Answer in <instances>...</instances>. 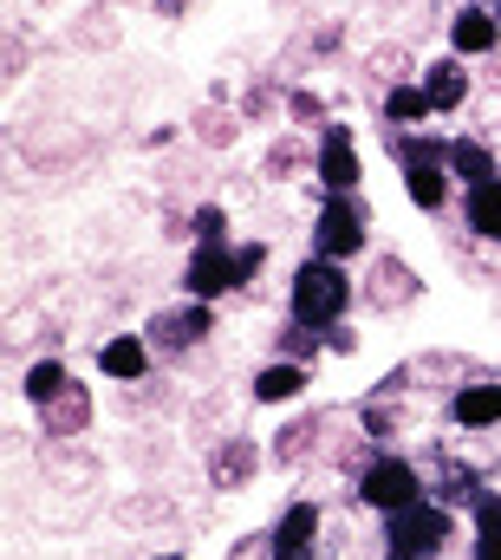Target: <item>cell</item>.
Returning <instances> with one entry per match:
<instances>
[{
  "mask_svg": "<svg viewBox=\"0 0 501 560\" xmlns=\"http://www.w3.org/2000/svg\"><path fill=\"white\" fill-rule=\"evenodd\" d=\"M469 522H476V535H482V541H501V489H482V495H476Z\"/></svg>",
  "mask_w": 501,
  "mask_h": 560,
  "instance_id": "7402d4cb",
  "label": "cell"
},
{
  "mask_svg": "<svg viewBox=\"0 0 501 560\" xmlns=\"http://www.w3.org/2000/svg\"><path fill=\"white\" fill-rule=\"evenodd\" d=\"M313 170H319V183L326 189H339V196H352L359 189V150H352V125H326L319 131V150H313Z\"/></svg>",
  "mask_w": 501,
  "mask_h": 560,
  "instance_id": "5b68a950",
  "label": "cell"
},
{
  "mask_svg": "<svg viewBox=\"0 0 501 560\" xmlns=\"http://www.w3.org/2000/svg\"><path fill=\"white\" fill-rule=\"evenodd\" d=\"M85 423H92V398H85V385H72L59 405H46V430H53V436H79Z\"/></svg>",
  "mask_w": 501,
  "mask_h": 560,
  "instance_id": "44dd1931",
  "label": "cell"
},
{
  "mask_svg": "<svg viewBox=\"0 0 501 560\" xmlns=\"http://www.w3.org/2000/svg\"><path fill=\"white\" fill-rule=\"evenodd\" d=\"M150 332H156V346L189 352V346H202V339L215 332V313H209V300H189L183 313H156V319H150Z\"/></svg>",
  "mask_w": 501,
  "mask_h": 560,
  "instance_id": "ba28073f",
  "label": "cell"
},
{
  "mask_svg": "<svg viewBox=\"0 0 501 560\" xmlns=\"http://www.w3.org/2000/svg\"><path fill=\"white\" fill-rule=\"evenodd\" d=\"M267 560H313V555H267Z\"/></svg>",
  "mask_w": 501,
  "mask_h": 560,
  "instance_id": "f1b7e54d",
  "label": "cell"
},
{
  "mask_svg": "<svg viewBox=\"0 0 501 560\" xmlns=\"http://www.w3.org/2000/svg\"><path fill=\"white\" fill-rule=\"evenodd\" d=\"M463 222H469V235L501 242V176H496V183H476V189H469V202H463Z\"/></svg>",
  "mask_w": 501,
  "mask_h": 560,
  "instance_id": "e0dca14e",
  "label": "cell"
},
{
  "mask_svg": "<svg viewBox=\"0 0 501 560\" xmlns=\"http://www.w3.org/2000/svg\"><path fill=\"white\" fill-rule=\"evenodd\" d=\"M450 509L443 502H410L397 515H384V560H436L450 548Z\"/></svg>",
  "mask_w": 501,
  "mask_h": 560,
  "instance_id": "7a4b0ae2",
  "label": "cell"
},
{
  "mask_svg": "<svg viewBox=\"0 0 501 560\" xmlns=\"http://www.w3.org/2000/svg\"><path fill=\"white\" fill-rule=\"evenodd\" d=\"M430 112H436V105H430L423 79H417V85H391V92H384V118H391V125H423Z\"/></svg>",
  "mask_w": 501,
  "mask_h": 560,
  "instance_id": "ffe728a7",
  "label": "cell"
},
{
  "mask_svg": "<svg viewBox=\"0 0 501 560\" xmlns=\"http://www.w3.org/2000/svg\"><path fill=\"white\" fill-rule=\"evenodd\" d=\"M423 92H430L436 112H463V105H469V72H463V59H456V52H450V59H430V66H423Z\"/></svg>",
  "mask_w": 501,
  "mask_h": 560,
  "instance_id": "7c38bea8",
  "label": "cell"
},
{
  "mask_svg": "<svg viewBox=\"0 0 501 560\" xmlns=\"http://www.w3.org/2000/svg\"><path fill=\"white\" fill-rule=\"evenodd\" d=\"M254 405H293L300 392H306V365H293V359H273V365H260L254 372Z\"/></svg>",
  "mask_w": 501,
  "mask_h": 560,
  "instance_id": "5bb4252c",
  "label": "cell"
},
{
  "mask_svg": "<svg viewBox=\"0 0 501 560\" xmlns=\"http://www.w3.org/2000/svg\"><path fill=\"white\" fill-rule=\"evenodd\" d=\"M189 300H222V293H235L242 287V268H235V248H196V261H189Z\"/></svg>",
  "mask_w": 501,
  "mask_h": 560,
  "instance_id": "52a82bcc",
  "label": "cell"
},
{
  "mask_svg": "<svg viewBox=\"0 0 501 560\" xmlns=\"http://www.w3.org/2000/svg\"><path fill=\"white\" fill-rule=\"evenodd\" d=\"M476 560H501V541H482L476 535Z\"/></svg>",
  "mask_w": 501,
  "mask_h": 560,
  "instance_id": "83f0119b",
  "label": "cell"
},
{
  "mask_svg": "<svg viewBox=\"0 0 501 560\" xmlns=\"http://www.w3.org/2000/svg\"><path fill=\"white\" fill-rule=\"evenodd\" d=\"M196 138H202V143H235V118H222V112H202V118H196Z\"/></svg>",
  "mask_w": 501,
  "mask_h": 560,
  "instance_id": "cb8c5ba5",
  "label": "cell"
},
{
  "mask_svg": "<svg viewBox=\"0 0 501 560\" xmlns=\"http://www.w3.org/2000/svg\"><path fill=\"white\" fill-rule=\"evenodd\" d=\"M254 463H260L254 436H222L215 456H209V482H215V489H242V482L254 476Z\"/></svg>",
  "mask_w": 501,
  "mask_h": 560,
  "instance_id": "4fadbf2b",
  "label": "cell"
},
{
  "mask_svg": "<svg viewBox=\"0 0 501 560\" xmlns=\"http://www.w3.org/2000/svg\"><path fill=\"white\" fill-rule=\"evenodd\" d=\"M496 20H501V0H496Z\"/></svg>",
  "mask_w": 501,
  "mask_h": 560,
  "instance_id": "f546056e",
  "label": "cell"
},
{
  "mask_svg": "<svg viewBox=\"0 0 501 560\" xmlns=\"http://www.w3.org/2000/svg\"><path fill=\"white\" fill-rule=\"evenodd\" d=\"M417 293H423V280L410 275L397 255H377V261H372V287H365V300H372L377 313H404Z\"/></svg>",
  "mask_w": 501,
  "mask_h": 560,
  "instance_id": "9c48e42d",
  "label": "cell"
},
{
  "mask_svg": "<svg viewBox=\"0 0 501 560\" xmlns=\"http://www.w3.org/2000/svg\"><path fill=\"white\" fill-rule=\"evenodd\" d=\"M267 261V242H248V248H235V268H242V280H254V268Z\"/></svg>",
  "mask_w": 501,
  "mask_h": 560,
  "instance_id": "484cf974",
  "label": "cell"
},
{
  "mask_svg": "<svg viewBox=\"0 0 501 560\" xmlns=\"http://www.w3.org/2000/svg\"><path fill=\"white\" fill-rule=\"evenodd\" d=\"M450 46H456V59H489L501 46V20H496V7H456L450 13Z\"/></svg>",
  "mask_w": 501,
  "mask_h": 560,
  "instance_id": "8992f818",
  "label": "cell"
},
{
  "mask_svg": "<svg viewBox=\"0 0 501 560\" xmlns=\"http://www.w3.org/2000/svg\"><path fill=\"white\" fill-rule=\"evenodd\" d=\"M313 255H326V261H352V255H365V209L352 202V196H326L319 202V229H313Z\"/></svg>",
  "mask_w": 501,
  "mask_h": 560,
  "instance_id": "277c9868",
  "label": "cell"
},
{
  "mask_svg": "<svg viewBox=\"0 0 501 560\" xmlns=\"http://www.w3.org/2000/svg\"><path fill=\"white\" fill-rule=\"evenodd\" d=\"M98 372L118 378V385H143V372H150V346H143L137 332H112V339L98 346Z\"/></svg>",
  "mask_w": 501,
  "mask_h": 560,
  "instance_id": "8fae6325",
  "label": "cell"
},
{
  "mask_svg": "<svg viewBox=\"0 0 501 560\" xmlns=\"http://www.w3.org/2000/svg\"><path fill=\"white\" fill-rule=\"evenodd\" d=\"M450 418L463 423V430H496L501 423V385H463V392L450 398Z\"/></svg>",
  "mask_w": 501,
  "mask_h": 560,
  "instance_id": "9a60e30c",
  "label": "cell"
},
{
  "mask_svg": "<svg viewBox=\"0 0 501 560\" xmlns=\"http://www.w3.org/2000/svg\"><path fill=\"white\" fill-rule=\"evenodd\" d=\"M196 242L202 248H229V215L222 209H196Z\"/></svg>",
  "mask_w": 501,
  "mask_h": 560,
  "instance_id": "603a6c76",
  "label": "cell"
},
{
  "mask_svg": "<svg viewBox=\"0 0 501 560\" xmlns=\"http://www.w3.org/2000/svg\"><path fill=\"white\" fill-rule=\"evenodd\" d=\"M319 502H293L280 522H273V535H267V555H313V541H319Z\"/></svg>",
  "mask_w": 501,
  "mask_h": 560,
  "instance_id": "30bf717a",
  "label": "cell"
},
{
  "mask_svg": "<svg viewBox=\"0 0 501 560\" xmlns=\"http://www.w3.org/2000/svg\"><path fill=\"white\" fill-rule=\"evenodd\" d=\"M450 176H463L469 189H476V183H496L501 156L489 150V143H476V138H456V143H450Z\"/></svg>",
  "mask_w": 501,
  "mask_h": 560,
  "instance_id": "2e32d148",
  "label": "cell"
},
{
  "mask_svg": "<svg viewBox=\"0 0 501 560\" xmlns=\"http://www.w3.org/2000/svg\"><path fill=\"white\" fill-rule=\"evenodd\" d=\"M287 306H293V319L300 326H319V332H333L339 326V313L352 306V280L339 261H326V255H313V261H300L293 280H287Z\"/></svg>",
  "mask_w": 501,
  "mask_h": 560,
  "instance_id": "6da1fadb",
  "label": "cell"
},
{
  "mask_svg": "<svg viewBox=\"0 0 501 560\" xmlns=\"http://www.w3.org/2000/svg\"><path fill=\"white\" fill-rule=\"evenodd\" d=\"M293 118H300V125H306V118H326V105H319L313 92H293Z\"/></svg>",
  "mask_w": 501,
  "mask_h": 560,
  "instance_id": "4316f807",
  "label": "cell"
},
{
  "mask_svg": "<svg viewBox=\"0 0 501 560\" xmlns=\"http://www.w3.org/2000/svg\"><path fill=\"white\" fill-rule=\"evenodd\" d=\"M404 196H410L417 209H443V202H450V176H443V163H417V170H404Z\"/></svg>",
  "mask_w": 501,
  "mask_h": 560,
  "instance_id": "d6986e66",
  "label": "cell"
},
{
  "mask_svg": "<svg viewBox=\"0 0 501 560\" xmlns=\"http://www.w3.org/2000/svg\"><path fill=\"white\" fill-rule=\"evenodd\" d=\"M359 502L377 509V515H397V509L423 502V476H417V463H404V456H372V463L359 469Z\"/></svg>",
  "mask_w": 501,
  "mask_h": 560,
  "instance_id": "3957f363",
  "label": "cell"
},
{
  "mask_svg": "<svg viewBox=\"0 0 501 560\" xmlns=\"http://www.w3.org/2000/svg\"><path fill=\"white\" fill-rule=\"evenodd\" d=\"M20 392H26V405H39V411H46V405H59V398L72 392V372H66L59 359H39V365L26 372V385H20Z\"/></svg>",
  "mask_w": 501,
  "mask_h": 560,
  "instance_id": "ac0fdd59",
  "label": "cell"
},
{
  "mask_svg": "<svg viewBox=\"0 0 501 560\" xmlns=\"http://www.w3.org/2000/svg\"><path fill=\"white\" fill-rule=\"evenodd\" d=\"M287 170H300V143H280V150H273V156L260 163V176H273V183H280Z\"/></svg>",
  "mask_w": 501,
  "mask_h": 560,
  "instance_id": "d4e9b609",
  "label": "cell"
}]
</instances>
